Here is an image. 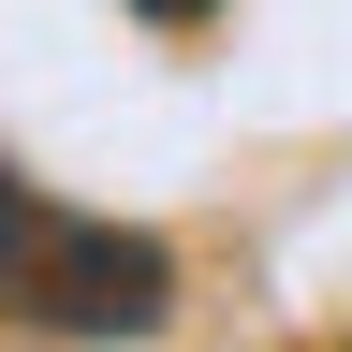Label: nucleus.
I'll return each mask as SVG.
<instances>
[{"instance_id":"obj_3","label":"nucleus","mask_w":352,"mask_h":352,"mask_svg":"<svg viewBox=\"0 0 352 352\" xmlns=\"http://www.w3.org/2000/svg\"><path fill=\"white\" fill-rule=\"evenodd\" d=\"M132 15H147V30H206L220 0H132Z\"/></svg>"},{"instance_id":"obj_1","label":"nucleus","mask_w":352,"mask_h":352,"mask_svg":"<svg viewBox=\"0 0 352 352\" xmlns=\"http://www.w3.org/2000/svg\"><path fill=\"white\" fill-rule=\"evenodd\" d=\"M0 294H15L44 338H147L162 308H176V250H162V235H118V220L44 206V235L15 250V279H0Z\"/></svg>"},{"instance_id":"obj_2","label":"nucleus","mask_w":352,"mask_h":352,"mask_svg":"<svg viewBox=\"0 0 352 352\" xmlns=\"http://www.w3.org/2000/svg\"><path fill=\"white\" fill-rule=\"evenodd\" d=\"M30 235H44V191H30L15 162H0V279H15V250H30Z\"/></svg>"}]
</instances>
